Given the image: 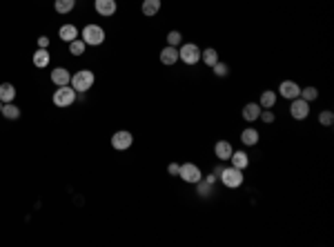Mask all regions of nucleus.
I'll return each mask as SVG.
<instances>
[{
	"mask_svg": "<svg viewBox=\"0 0 334 247\" xmlns=\"http://www.w3.org/2000/svg\"><path fill=\"white\" fill-rule=\"evenodd\" d=\"M94 83H96V76H94L92 69H78L74 76H71L69 85L76 89V93H85L94 87Z\"/></svg>",
	"mask_w": 334,
	"mask_h": 247,
	"instance_id": "obj_1",
	"label": "nucleus"
},
{
	"mask_svg": "<svg viewBox=\"0 0 334 247\" xmlns=\"http://www.w3.org/2000/svg\"><path fill=\"white\" fill-rule=\"evenodd\" d=\"M218 181L223 183V185L228 187V189H238V187L243 185V181H245V176H243V169L234 167V165H230V167H223L221 176H218Z\"/></svg>",
	"mask_w": 334,
	"mask_h": 247,
	"instance_id": "obj_2",
	"label": "nucleus"
},
{
	"mask_svg": "<svg viewBox=\"0 0 334 247\" xmlns=\"http://www.w3.org/2000/svg\"><path fill=\"white\" fill-rule=\"evenodd\" d=\"M51 100H54L56 107H71L78 100V93H76V89L71 85H63V87H58L54 92Z\"/></svg>",
	"mask_w": 334,
	"mask_h": 247,
	"instance_id": "obj_3",
	"label": "nucleus"
},
{
	"mask_svg": "<svg viewBox=\"0 0 334 247\" xmlns=\"http://www.w3.org/2000/svg\"><path fill=\"white\" fill-rule=\"evenodd\" d=\"M80 38L85 40V45L98 47L105 42V29H102L100 25H85L83 31H80Z\"/></svg>",
	"mask_w": 334,
	"mask_h": 247,
	"instance_id": "obj_4",
	"label": "nucleus"
},
{
	"mask_svg": "<svg viewBox=\"0 0 334 247\" xmlns=\"http://www.w3.org/2000/svg\"><path fill=\"white\" fill-rule=\"evenodd\" d=\"M178 61H183L185 65H199L200 61V47L196 42H183L178 47Z\"/></svg>",
	"mask_w": 334,
	"mask_h": 247,
	"instance_id": "obj_5",
	"label": "nucleus"
},
{
	"mask_svg": "<svg viewBox=\"0 0 334 247\" xmlns=\"http://www.w3.org/2000/svg\"><path fill=\"white\" fill-rule=\"evenodd\" d=\"M178 176H181V181L190 183V185H196V183L203 178V172H200V167L194 163H183L181 169H178Z\"/></svg>",
	"mask_w": 334,
	"mask_h": 247,
	"instance_id": "obj_6",
	"label": "nucleus"
},
{
	"mask_svg": "<svg viewBox=\"0 0 334 247\" xmlns=\"http://www.w3.org/2000/svg\"><path fill=\"white\" fill-rule=\"evenodd\" d=\"M290 116H292L294 121H305V118L310 116V103L303 100L301 96L290 100Z\"/></svg>",
	"mask_w": 334,
	"mask_h": 247,
	"instance_id": "obj_7",
	"label": "nucleus"
},
{
	"mask_svg": "<svg viewBox=\"0 0 334 247\" xmlns=\"http://www.w3.org/2000/svg\"><path fill=\"white\" fill-rule=\"evenodd\" d=\"M132 145H134V136H132V131H127V129H121L111 136V147L118 150V152L130 150Z\"/></svg>",
	"mask_w": 334,
	"mask_h": 247,
	"instance_id": "obj_8",
	"label": "nucleus"
},
{
	"mask_svg": "<svg viewBox=\"0 0 334 247\" xmlns=\"http://www.w3.org/2000/svg\"><path fill=\"white\" fill-rule=\"evenodd\" d=\"M278 96L285 98V100H294V98L301 96V85L294 83V80H283L278 85Z\"/></svg>",
	"mask_w": 334,
	"mask_h": 247,
	"instance_id": "obj_9",
	"label": "nucleus"
},
{
	"mask_svg": "<svg viewBox=\"0 0 334 247\" xmlns=\"http://www.w3.org/2000/svg\"><path fill=\"white\" fill-rule=\"evenodd\" d=\"M94 9H96L98 16H102V18H109V16L116 14L118 5H116V0H94Z\"/></svg>",
	"mask_w": 334,
	"mask_h": 247,
	"instance_id": "obj_10",
	"label": "nucleus"
},
{
	"mask_svg": "<svg viewBox=\"0 0 334 247\" xmlns=\"http://www.w3.org/2000/svg\"><path fill=\"white\" fill-rule=\"evenodd\" d=\"M51 83L56 85V87H63V85H69L71 83V74L65 69V67H54V71L49 74Z\"/></svg>",
	"mask_w": 334,
	"mask_h": 247,
	"instance_id": "obj_11",
	"label": "nucleus"
},
{
	"mask_svg": "<svg viewBox=\"0 0 334 247\" xmlns=\"http://www.w3.org/2000/svg\"><path fill=\"white\" fill-rule=\"evenodd\" d=\"M161 62H163L165 67L176 65V62H178V47L167 45L165 49H161Z\"/></svg>",
	"mask_w": 334,
	"mask_h": 247,
	"instance_id": "obj_12",
	"label": "nucleus"
},
{
	"mask_svg": "<svg viewBox=\"0 0 334 247\" xmlns=\"http://www.w3.org/2000/svg\"><path fill=\"white\" fill-rule=\"evenodd\" d=\"M232 143L230 140H218L216 145H214V156H216L218 160H230V156H232Z\"/></svg>",
	"mask_w": 334,
	"mask_h": 247,
	"instance_id": "obj_13",
	"label": "nucleus"
},
{
	"mask_svg": "<svg viewBox=\"0 0 334 247\" xmlns=\"http://www.w3.org/2000/svg\"><path fill=\"white\" fill-rule=\"evenodd\" d=\"M241 116H243V121H245V123L259 121V116H261V105H259V103H247L245 107H243Z\"/></svg>",
	"mask_w": 334,
	"mask_h": 247,
	"instance_id": "obj_14",
	"label": "nucleus"
},
{
	"mask_svg": "<svg viewBox=\"0 0 334 247\" xmlns=\"http://www.w3.org/2000/svg\"><path fill=\"white\" fill-rule=\"evenodd\" d=\"M259 140H261V134L254 127H247V129L241 131V143L245 145V147H254V145H259Z\"/></svg>",
	"mask_w": 334,
	"mask_h": 247,
	"instance_id": "obj_15",
	"label": "nucleus"
},
{
	"mask_svg": "<svg viewBox=\"0 0 334 247\" xmlns=\"http://www.w3.org/2000/svg\"><path fill=\"white\" fill-rule=\"evenodd\" d=\"M32 61H33V65H36L38 69H45V67L49 65V61H51V54L47 52V49H42V47H38L36 52H33Z\"/></svg>",
	"mask_w": 334,
	"mask_h": 247,
	"instance_id": "obj_16",
	"label": "nucleus"
},
{
	"mask_svg": "<svg viewBox=\"0 0 334 247\" xmlns=\"http://www.w3.org/2000/svg\"><path fill=\"white\" fill-rule=\"evenodd\" d=\"M58 36H61V40H65L67 45H69L71 40H76V38L80 36V31L76 25H63V27L58 29Z\"/></svg>",
	"mask_w": 334,
	"mask_h": 247,
	"instance_id": "obj_17",
	"label": "nucleus"
},
{
	"mask_svg": "<svg viewBox=\"0 0 334 247\" xmlns=\"http://www.w3.org/2000/svg\"><path fill=\"white\" fill-rule=\"evenodd\" d=\"M276 98H278L276 92H272V89H265V92L261 93V98H259L261 109H272L274 105H276Z\"/></svg>",
	"mask_w": 334,
	"mask_h": 247,
	"instance_id": "obj_18",
	"label": "nucleus"
},
{
	"mask_svg": "<svg viewBox=\"0 0 334 247\" xmlns=\"http://www.w3.org/2000/svg\"><path fill=\"white\" fill-rule=\"evenodd\" d=\"M16 98V87L11 83H0V100H2V105L5 103H14Z\"/></svg>",
	"mask_w": 334,
	"mask_h": 247,
	"instance_id": "obj_19",
	"label": "nucleus"
},
{
	"mask_svg": "<svg viewBox=\"0 0 334 247\" xmlns=\"http://www.w3.org/2000/svg\"><path fill=\"white\" fill-rule=\"evenodd\" d=\"M230 160H232V165H234V167H238V169H245V167H250V156H247L243 150H238V152H232V156H230Z\"/></svg>",
	"mask_w": 334,
	"mask_h": 247,
	"instance_id": "obj_20",
	"label": "nucleus"
},
{
	"mask_svg": "<svg viewBox=\"0 0 334 247\" xmlns=\"http://www.w3.org/2000/svg\"><path fill=\"white\" fill-rule=\"evenodd\" d=\"M140 11H143V16H147V18L156 16L158 11H161V0H143Z\"/></svg>",
	"mask_w": 334,
	"mask_h": 247,
	"instance_id": "obj_21",
	"label": "nucleus"
},
{
	"mask_svg": "<svg viewBox=\"0 0 334 247\" xmlns=\"http://www.w3.org/2000/svg\"><path fill=\"white\" fill-rule=\"evenodd\" d=\"M200 61L205 62V65L212 69L214 65L218 62V52L214 49V47H207V49H200Z\"/></svg>",
	"mask_w": 334,
	"mask_h": 247,
	"instance_id": "obj_22",
	"label": "nucleus"
},
{
	"mask_svg": "<svg viewBox=\"0 0 334 247\" xmlns=\"http://www.w3.org/2000/svg\"><path fill=\"white\" fill-rule=\"evenodd\" d=\"M0 114H2V116L7 118V121H18L20 118V107L18 105H14V103H5L2 105V109H0Z\"/></svg>",
	"mask_w": 334,
	"mask_h": 247,
	"instance_id": "obj_23",
	"label": "nucleus"
},
{
	"mask_svg": "<svg viewBox=\"0 0 334 247\" xmlns=\"http://www.w3.org/2000/svg\"><path fill=\"white\" fill-rule=\"evenodd\" d=\"M196 194H199L200 198H209V196H214V185L207 183L205 178H200V181L196 183Z\"/></svg>",
	"mask_w": 334,
	"mask_h": 247,
	"instance_id": "obj_24",
	"label": "nucleus"
},
{
	"mask_svg": "<svg viewBox=\"0 0 334 247\" xmlns=\"http://www.w3.org/2000/svg\"><path fill=\"white\" fill-rule=\"evenodd\" d=\"M74 7H76V0H54L56 14H69Z\"/></svg>",
	"mask_w": 334,
	"mask_h": 247,
	"instance_id": "obj_25",
	"label": "nucleus"
},
{
	"mask_svg": "<svg viewBox=\"0 0 334 247\" xmlns=\"http://www.w3.org/2000/svg\"><path fill=\"white\" fill-rule=\"evenodd\" d=\"M85 49H87V45H85L83 38H76V40L69 42V54L71 56H83Z\"/></svg>",
	"mask_w": 334,
	"mask_h": 247,
	"instance_id": "obj_26",
	"label": "nucleus"
},
{
	"mask_svg": "<svg viewBox=\"0 0 334 247\" xmlns=\"http://www.w3.org/2000/svg\"><path fill=\"white\" fill-rule=\"evenodd\" d=\"M301 98L307 100V103H314L316 98H319V89L316 87H301Z\"/></svg>",
	"mask_w": 334,
	"mask_h": 247,
	"instance_id": "obj_27",
	"label": "nucleus"
},
{
	"mask_svg": "<svg viewBox=\"0 0 334 247\" xmlns=\"http://www.w3.org/2000/svg\"><path fill=\"white\" fill-rule=\"evenodd\" d=\"M319 125L321 127H332L334 125V112H330V109L321 112L319 114Z\"/></svg>",
	"mask_w": 334,
	"mask_h": 247,
	"instance_id": "obj_28",
	"label": "nucleus"
},
{
	"mask_svg": "<svg viewBox=\"0 0 334 247\" xmlns=\"http://www.w3.org/2000/svg\"><path fill=\"white\" fill-rule=\"evenodd\" d=\"M167 45H172V47H181V45H183V33L178 31V29L169 31V33H167Z\"/></svg>",
	"mask_w": 334,
	"mask_h": 247,
	"instance_id": "obj_29",
	"label": "nucleus"
},
{
	"mask_svg": "<svg viewBox=\"0 0 334 247\" xmlns=\"http://www.w3.org/2000/svg\"><path fill=\"white\" fill-rule=\"evenodd\" d=\"M212 71H214V76H216V78H225V76L230 74V67H228V62H221V61H218L216 65L212 67Z\"/></svg>",
	"mask_w": 334,
	"mask_h": 247,
	"instance_id": "obj_30",
	"label": "nucleus"
},
{
	"mask_svg": "<svg viewBox=\"0 0 334 247\" xmlns=\"http://www.w3.org/2000/svg\"><path fill=\"white\" fill-rule=\"evenodd\" d=\"M259 118L265 123V125H272V123L276 121V116H274L272 109H261V116H259Z\"/></svg>",
	"mask_w": 334,
	"mask_h": 247,
	"instance_id": "obj_31",
	"label": "nucleus"
},
{
	"mask_svg": "<svg viewBox=\"0 0 334 247\" xmlns=\"http://www.w3.org/2000/svg\"><path fill=\"white\" fill-rule=\"evenodd\" d=\"M178 169H181V165H178V163H169V165H167V174H169V176H178Z\"/></svg>",
	"mask_w": 334,
	"mask_h": 247,
	"instance_id": "obj_32",
	"label": "nucleus"
},
{
	"mask_svg": "<svg viewBox=\"0 0 334 247\" xmlns=\"http://www.w3.org/2000/svg\"><path fill=\"white\" fill-rule=\"evenodd\" d=\"M38 47L47 49V47H49V38H47V36H40V38H38Z\"/></svg>",
	"mask_w": 334,
	"mask_h": 247,
	"instance_id": "obj_33",
	"label": "nucleus"
},
{
	"mask_svg": "<svg viewBox=\"0 0 334 247\" xmlns=\"http://www.w3.org/2000/svg\"><path fill=\"white\" fill-rule=\"evenodd\" d=\"M205 181H207V183H212V185H214V183L218 181V176H216V174H209V176H205Z\"/></svg>",
	"mask_w": 334,
	"mask_h": 247,
	"instance_id": "obj_34",
	"label": "nucleus"
},
{
	"mask_svg": "<svg viewBox=\"0 0 334 247\" xmlns=\"http://www.w3.org/2000/svg\"><path fill=\"white\" fill-rule=\"evenodd\" d=\"M221 172H223V165H216V167H214V172H212V174H216V176H221Z\"/></svg>",
	"mask_w": 334,
	"mask_h": 247,
	"instance_id": "obj_35",
	"label": "nucleus"
},
{
	"mask_svg": "<svg viewBox=\"0 0 334 247\" xmlns=\"http://www.w3.org/2000/svg\"><path fill=\"white\" fill-rule=\"evenodd\" d=\"M0 109H2V100H0Z\"/></svg>",
	"mask_w": 334,
	"mask_h": 247,
	"instance_id": "obj_36",
	"label": "nucleus"
}]
</instances>
